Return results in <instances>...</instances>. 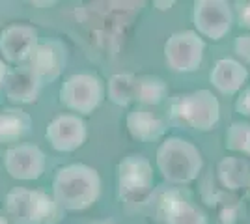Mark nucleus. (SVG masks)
Masks as SVG:
<instances>
[{"label":"nucleus","instance_id":"obj_1","mask_svg":"<svg viewBox=\"0 0 250 224\" xmlns=\"http://www.w3.org/2000/svg\"><path fill=\"white\" fill-rule=\"evenodd\" d=\"M101 178L88 164H69L56 172L52 182V200L65 211H83L97 202Z\"/></svg>","mask_w":250,"mask_h":224},{"label":"nucleus","instance_id":"obj_2","mask_svg":"<svg viewBox=\"0 0 250 224\" xmlns=\"http://www.w3.org/2000/svg\"><path fill=\"white\" fill-rule=\"evenodd\" d=\"M157 168L168 183L174 185H188L198 180L204 168V155L196 144L181 137L165 139L155 155Z\"/></svg>","mask_w":250,"mask_h":224},{"label":"nucleus","instance_id":"obj_3","mask_svg":"<svg viewBox=\"0 0 250 224\" xmlns=\"http://www.w3.org/2000/svg\"><path fill=\"white\" fill-rule=\"evenodd\" d=\"M170 122L177 127L192 131H211L220 120V103L209 90H196L188 94H177L168 105Z\"/></svg>","mask_w":250,"mask_h":224},{"label":"nucleus","instance_id":"obj_4","mask_svg":"<svg viewBox=\"0 0 250 224\" xmlns=\"http://www.w3.org/2000/svg\"><path fill=\"white\" fill-rule=\"evenodd\" d=\"M4 215L11 224H47L60 219V207L45 192L15 187L6 194Z\"/></svg>","mask_w":250,"mask_h":224},{"label":"nucleus","instance_id":"obj_5","mask_svg":"<svg viewBox=\"0 0 250 224\" xmlns=\"http://www.w3.org/2000/svg\"><path fill=\"white\" fill-rule=\"evenodd\" d=\"M155 191L153 166L140 155L133 153L118 164V194L125 204H142L151 200Z\"/></svg>","mask_w":250,"mask_h":224},{"label":"nucleus","instance_id":"obj_6","mask_svg":"<svg viewBox=\"0 0 250 224\" xmlns=\"http://www.w3.org/2000/svg\"><path fill=\"white\" fill-rule=\"evenodd\" d=\"M206 41L192 30L172 34L165 43V60L176 73H192L204 62Z\"/></svg>","mask_w":250,"mask_h":224},{"label":"nucleus","instance_id":"obj_7","mask_svg":"<svg viewBox=\"0 0 250 224\" xmlns=\"http://www.w3.org/2000/svg\"><path fill=\"white\" fill-rule=\"evenodd\" d=\"M103 97V82L99 81V77L90 73H79L69 77L60 90V101L63 107L79 114H92L101 105Z\"/></svg>","mask_w":250,"mask_h":224},{"label":"nucleus","instance_id":"obj_8","mask_svg":"<svg viewBox=\"0 0 250 224\" xmlns=\"http://www.w3.org/2000/svg\"><path fill=\"white\" fill-rule=\"evenodd\" d=\"M235 15L231 4L224 0H198L194 2L192 22L198 30V36L208 38L211 41H220L226 38L233 26Z\"/></svg>","mask_w":250,"mask_h":224},{"label":"nucleus","instance_id":"obj_9","mask_svg":"<svg viewBox=\"0 0 250 224\" xmlns=\"http://www.w3.org/2000/svg\"><path fill=\"white\" fill-rule=\"evenodd\" d=\"M155 202V219L161 224H209L208 215L176 189L161 191Z\"/></svg>","mask_w":250,"mask_h":224},{"label":"nucleus","instance_id":"obj_10","mask_svg":"<svg viewBox=\"0 0 250 224\" xmlns=\"http://www.w3.org/2000/svg\"><path fill=\"white\" fill-rule=\"evenodd\" d=\"M4 168L11 178L21 182L38 180L45 170V153L38 146L19 144L6 151Z\"/></svg>","mask_w":250,"mask_h":224},{"label":"nucleus","instance_id":"obj_11","mask_svg":"<svg viewBox=\"0 0 250 224\" xmlns=\"http://www.w3.org/2000/svg\"><path fill=\"white\" fill-rule=\"evenodd\" d=\"M88 137L86 123L81 116L75 114H62L54 118L47 127V139L56 151H75L84 144Z\"/></svg>","mask_w":250,"mask_h":224},{"label":"nucleus","instance_id":"obj_12","mask_svg":"<svg viewBox=\"0 0 250 224\" xmlns=\"http://www.w3.org/2000/svg\"><path fill=\"white\" fill-rule=\"evenodd\" d=\"M32 73L40 81V84H47L56 81L65 64V49L60 41H45L38 43L34 53L28 58Z\"/></svg>","mask_w":250,"mask_h":224},{"label":"nucleus","instance_id":"obj_13","mask_svg":"<svg viewBox=\"0 0 250 224\" xmlns=\"http://www.w3.org/2000/svg\"><path fill=\"white\" fill-rule=\"evenodd\" d=\"M38 45V32L32 26L11 24L0 34V51L11 64H22Z\"/></svg>","mask_w":250,"mask_h":224},{"label":"nucleus","instance_id":"obj_14","mask_svg":"<svg viewBox=\"0 0 250 224\" xmlns=\"http://www.w3.org/2000/svg\"><path fill=\"white\" fill-rule=\"evenodd\" d=\"M211 84L224 96H235L245 88L249 81V71L247 67L233 60V58H220L217 64L213 65L209 73Z\"/></svg>","mask_w":250,"mask_h":224},{"label":"nucleus","instance_id":"obj_15","mask_svg":"<svg viewBox=\"0 0 250 224\" xmlns=\"http://www.w3.org/2000/svg\"><path fill=\"white\" fill-rule=\"evenodd\" d=\"M127 131L140 142H153L167 133V122L151 108L136 107L127 114Z\"/></svg>","mask_w":250,"mask_h":224},{"label":"nucleus","instance_id":"obj_16","mask_svg":"<svg viewBox=\"0 0 250 224\" xmlns=\"http://www.w3.org/2000/svg\"><path fill=\"white\" fill-rule=\"evenodd\" d=\"M2 88H4V94L8 96L10 101L32 103L40 94L42 84L36 79V75L32 73L30 67L26 65V67H15V69L8 71L4 77Z\"/></svg>","mask_w":250,"mask_h":224},{"label":"nucleus","instance_id":"obj_17","mask_svg":"<svg viewBox=\"0 0 250 224\" xmlns=\"http://www.w3.org/2000/svg\"><path fill=\"white\" fill-rule=\"evenodd\" d=\"M217 178L228 191H239L250 187V163L243 157H226L217 166Z\"/></svg>","mask_w":250,"mask_h":224},{"label":"nucleus","instance_id":"obj_18","mask_svg":"<svg viewBox=\"0 0 250 224\" xmlns=\"http://www.w3.org/2000/svg\"><path fill=\"white\" fill-rule=\"evenodd\" d=\"M32 127V118L17 108H8L0 114V142L22 139Z\"/></svg>","mask_w":250,"mask_h":224},{"label":"nucleus","instance_id":"obj_19","mask_svg":"<svg viewBox=\"0 0 250 224\" xmlns=\"http://www.w3.org/2000/svg\"><path fill=\"white\" fill-rule=\"evenodd\" d=\"M168 96V86L161 77L146 75L136 79L135 82V99L142 107H153L165 101Z\"/></svg>","mask_w":250,"mask_h":224},{"label":"nucleus","instance_id":"obj_20","mask_svg":"<svg viewBox=\"0 0 250 224\" xmlns=\"http://www.w3.org/2000/svg\"><path fill=\"white\" fill-rule=\"evenodd\" d=\"M136 79L129 73L112 75L108 81V99L118 107H127L135 99Z\"/></svg>","mask_w":250,"mask_h":224},{"label":"nucleus","instance_id":"obj_21","mask_svg":"<svg viewBox=\"0 0 250 224\" xmlns=\"http://www.w3.org/2000/svg\"><path fill=\"white\" fill-rule=\"evenodd\" d=\"M226 149L235 153H245L250 157V123L249 122H235L226 131Z\"/></svg>","mask_w":250,"mask_h":224},{"label":"nucleus","instance_id":"obj_22","mask_svg":"<svg viewBox=\"0 0 250 224\" xmlns=\"http://www.w3.org/2000/svg\"><path fill=\"white\" fill-rule=\"evenodd\" d=\"M233 51L235 54L250 64V34H239L233 41Z\"/></svg>","mask_w":250,"mask_h":224},{"label":"nucleus","instance_id":"obj_23","mask_svg":"<svg viewBox=\"0 0 250 224\" xmlns=\"http://www.w3.org/2000/svg\"><path fill=\"white\" fill-rule=\"evenodd\" d=\"M235 110L241 116L250 118V86L243 88L239 92V96L235 99Z\"/></svg>","mask_w":250,"mask_h":224},{"label":"nucleus","instance_id":"obj_24","mask_svg":"<svg viewBox=\"0 0 250 224\" xmlns=\"http://www.w3.org/2000/svg\"><path fill=\"white\" fill-rule=\"evenodd\" d=\"M233 15L237 17V24L241 28L250 30V2H237Z\"/></svg>","mask_w":250,"mask_h":224},{"label":"nucleus","instance_id":"obj_25","mask_svg":"<svg viewBox=\"0 0 250 224\" xmlns=\"http://www.w3.org/2000/svg\"><path fill=\"white\" fill-rule=\"evenodd\" d=\"M6 73H8V67H6V64H4V60H0V86H2V82H4Z\"/></svg>","mask_w":250,"mask_h":224},{"label":"nucleus","instance_id":"obj_26","mask_svg":"<svg viewBox=\"0 0 250 224\" xmlns=\"http://www.w3.org/2000/svg\"><path fill=\"white\" fill-rule=\"evenodd\" d=\"M0 224H11L10 221H8V219H6V215L2 213V211H0Z\"/></svg>","mask_w":250,"mask_h":224},{"label":"nucleus","instance_id":"obj_27","mask_svg":"<svg viewBox=\"0 0 250 224\" xmlns=\"http://www.w3.org/2000/svg\"><path fill=\"white\" fill-rule=\"evenodd\" d=\"M249 189H250V187H249Z\"/></svg>","mask_w":250,"mask_h":224}]
</instances>
